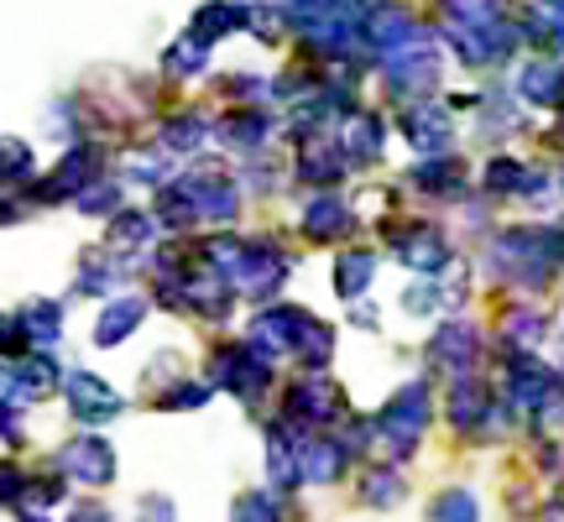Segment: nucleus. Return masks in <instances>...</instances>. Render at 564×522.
Masks as SVG:
<instances>
[{
  "instance_id": "f257e3e1",
  "label": "nucleus",
  "mask_w": 564,
  "mask_h": 522,
  "mask_svg": "<svg viewBox=\"0 0 564 522\" xmlns=\"http://www.w3.org/2000/svg\"><path fill=\"white\" fill-rule=\"evenodd\" d=\"M63 465L89 486H100V481L116 476V455H110V444H100V439H74L68 449H63Z\"/></svg>"
},
{
  "instance_id": "f03ea898",
  "label": "nucleus",
  "mask_w": 564,
  "mask_h": 522,
  "mask_svg": "<svg viewBox=\"0 0 564 522\" xmlns=\"http://www.w3.org/2000/svg\"><path fill=\"white\" fill-rule=\"evenodd\" d=\"M68 402H74V413H79L84 423H100V418H116V413H121V398L105 382H95V377H74V382H68Z\"/></svg>"
},
{
  "instance_id": "7ed1b4c3",
  "label": "nucleus",
  "mask_w": 564,
  "mask_h": 522,
  "mask_svg": "<svg viewBox=\"0 0 564 522\" xmlns=\"http://www.w3.org/2000/svg\"><path fill=\"white\" fill-rule=\"evenodd\" d=\"M137 319H141V303H137V298L110 303V308H105V319H100V345H116V340H126V335L137 329Z\"/></svg>"
},
{
  "instance_id": "20e7f679",
  "label": "nucleus",
  "mask_w": 564,
  "mask_h": 522,
  "mask_svg": "<svg viewBox=\"0 0 564 522\" xmlns=\"http://www.w3.org/2000/svg\"><path fill=\"white\" fill-rule=\"evenodd\" d=\"M303 476L308 481H335V470H340V449L335 444H324V439H308L303 444Z\"/></svg>"
},
{
  "instance_id": "39448f33",
  "label": "nucleus",
  "mask_w": 564,
  "mask_h": 522,
  "mask_svg": "<svg viewBox=\"0 0 564 522\" xmlns=\"http://www.w3.org/2000/svg\"><path fill=\"white\" fill-rule=\"evenodd\" d=\"M293 413H308V418H324V413H335V392H329V382H303L293 387Z\"/></svg>"
},
{
  "instance_id": "423d86ee",
  "label": "nucleus",
  "mask_w": 564,
  "mask_h": 522,
  "mask_svg": "<svg viewBox=\"0 0 564 522\" xmlns=\"http://www.w3.org/2000/svg\"><path fill=\"white\" fill-rule=\"evenodd\" d=\"M21 324H26L32 345H47L53 335H58V314H53V308H42V303H32V308L21 314Z\"/></svg>"
},
{
  "instance_id": "0eeeda50",
  "label": "nucleus",
  "mask_w": 564,
  "mask_h": 522,
  "mask_svg": "<svg viewBox=\"0 0 564 522\" xmlns=\"http://www.w3.org/2000/svg\"><path fill=\"white\" fill-rule=\"evenodd\" d=\"M366 282H371V257H345L340 261V293L345 298H356Z\"/></svg>"
},
{
  "instance_id": "6e6552de",
  "label": "nucleus",
  "mask_w": 564,
  "mask_h": 522,
  "mask_svg": "<svg viewBox=\"0 0 564 522\" xmlns=\"http://www.w3.org/2000/svg\"><path fill=\"white\" fill-rule=\"evenodd\" d=\"M434 522H476V502H470L465 491H455V497H440V507H434Z\"/></svg>"
},
{
  "instance_id": "1a4fd4ad",
  "label": "nucleus",
  "mask_w": 564,
  "mask_h": 522,
  "mask_svg": "<svg viewBox=\"0 0 564 522\" xmlns=\"http://www.w3.org/2000/svg\"><path fill=\"white\" fill-rule=\"evenodd\" d=\"M267 507H272L267 497H246V512H236V522H278Z\"/></svg>"
},
{
  "instance_id": "9d476101",
  "label": "nucleus",
  "mask_w": 564,
  "mask_h": 522,
  "mask_svg": "<svg viewBox=\"0 0 564 522\" xmlns=\"http://www.w3.org/2000/svg\"><path fill=\"white\" fill-rule=\"evenodd\" d=\"M74 522H110V518H105L100 507H79V518H74Z\"/></svg>"
}]
</instances>
